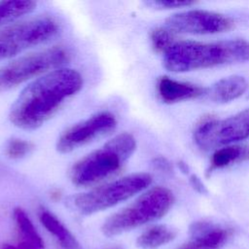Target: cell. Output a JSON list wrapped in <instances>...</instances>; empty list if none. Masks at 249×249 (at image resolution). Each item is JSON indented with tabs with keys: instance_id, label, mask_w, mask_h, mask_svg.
Wrapping results in <instances>:
<instances>
[{
	"instance_id": "17",
	"label": "cell",
	"mask_w": 249,
	"mask_h": 249,
	"mask_svg": "<svg viewBox=\"0 0 249 249\" xmlns=\"http://www.w3.org/2000/svg\"><path fill=\"white\" fill-rule=\"evenodd\" d=\"M177 231L167 225H153L144 230L136 238L139 249H159L176 238Z\"/></svg>"
},
{
	"instance_id": "24",
	"label": "cell",
	"mask_w": 249,
	"mask_h": 249,
	"mask_svg": "<svg viewBox=\"0 0 249 249\" xmlns=\"http://www.w3.org/2000/svg\"><path fill=\"white\" fill-rule=\"evenodd\" d=\"M2 249H33V248L23 245L21 243L16 242V243H6L3 245Z\"/></svg>"
},
{
	"instance_id": "23",
	"label": "cell",
	"mask_w": 249,
	"mask_h": 249,
	"mask_svg": "<svg viewBox=\"0 0 249 249\" xmlns=\"http://www.w3.org/2000/svg\"><path fill=\"white\" fill-rule=\"evenodd\" d=\"M153 164L156 168L161 171H169L170 170V163L164 158H157L154 160Z\"/></svg>"
},
{
	"instance_id": "6",
	"label": "cell",
	"mask_w": 249,
	"mask_h": 249,
	"mask_svg": "<svg viewBox=\"0 0 249 249\" xmlns=\"http://www.w3.org/2000/svg\"><path fill=\"white\" fill-rule=\"evenodd\" d=\"M59 31L58 21L46 16L7 25L0 29V61L51 41Z\"/></svg>"
},
{
	"instance_id": "8",
	"label": "cell",
	"mask_w": 249,
	"mask_h": 249,
	"mask_svg": "<svg viewBox=\"0 0 249 249\" xmlns=\"http://www.w3.org/2000/svg\"><path fill=\"white\" fill-rule=\"evenodd\" d=\"M193 137L196 145L205 151L238 144L249 138V108L225 119H202L196 124Z\"/></svg>"
},
{
	"instance_id": "25",
	"label": "cell",
	"mask_w": 249,
	"mask_h": 249,
	"mask_svg": "<svg viewBox=\"0 0 249 249\" xmlns=\"http://www.w3.org/2000/svg\"><path fill=\"white\" fill-rule=\"evenodd\" d=\"M98 249H125V248L122 245H110V246H104Z\"/></svg>"
},
{
	"instance_id": "20",
	"label": "cell",
	"mask_w": 249,
	"mask_h": 249,
	"mask_svg": "<svg viewBox=\"0 0 249 249\" xmlns=\"http://www.w3.org/2000/svg\"><path fill=\"white\" fill-rule=\"evenodd\" d=\"M34 148V145L19 138L10 139L5 146V155L12 160H18L27 156Z\"/></svg>"
},
{
	"instance_id": "15",
	"label": "cell",
	"mask_w": 249,
	"mask_h": 249,
	"mask_svg": "<svg viewBox=\"0 0 249 249\" xmlns=\"http://www.w3.org/2000/svg\"><path fill=\"white\" fill-rule=\"evenodd\" d=\"M13 219L18 237L17 242L33 249H45V242L42 235L22 208L16 207L13 210Z\"/></svg>"
},
{
	"instance_id": "9",
	"label": "cell",
	"mask_w": 249,
	"mask_h": 249,
	"mask_svg": "<svg viewBox=\"0 0 249 249\" xmlns=\"http://www.w3.org/2000/svg\"><path fill=\"white\" fill-rule=\"evenodd\" d=\"M164 26L175 34L208 35L230 30L233 26V21L220 13L191 9L169 16L165 19Z\"/></svg>"
},
{
	"instance_id": "14",
	"label": "cell",
	"mask_w": 249,
	"mask_h": 249,
	"mask_svg": "<svg viewBox=\"0 0 249 249\" xmlns=\"http://www.w3.org/2000/svg\"><path fill=\"white\" fill-rule=\"evenodd\" d=\"M248 87L249 84L243 76L231 75L218 80L206 89L205 95L215 103L224 104L239 98L246 92Z\"/></svg>"
},
{
	"instance_id": "22",
	"label": "cell",
	"mask_w": 249,
	"mask_h": 249,
	"mask_svg": "<svg viewBox=\"0 0 249 249\" xmlns=\"http://www.w3.org/2000/svg\"><path fill=\"white\" fill-rule=\"evenodd\" d=\"M190 183L192 185V187L198 193L200 194H206L207 190L205 188V186L203 185V183L201 182V180L195 174H192L190 176Z\"/></svg>"
},
{
	"instance_id": "5",
	"label": "cell",
	"mask_w": 249,
	"mask_h": 249,
	"mask_svg": "<svg viewBox=\"0 0 249 249\" xmlns=\"http://www.w3.org/2000/svg\"><path fill=\"white\" fill-rule=\"evenodd\" d=\"M152 182L153 177L149 173H132L88 192L70 196L66 205L81 216H90L129 199L146 190Z\"/></svg>"
},
{
	"instance_id": "13",
	"label": "cell",
	"mask_w": 249,
	"mask_h": 249,
	"mask_svg": "<svg viewBox=\"0 0 249 249\" xmlns=\"http://www.w3.org/2000/svg\"><path fill=\"white\" fill-rule=\"evenodd\" d=\"M38 219L53 236L58 249H85L73 232L50 210L41 207L38 210Z\"/></svg>"
},
{
	"instance_id": "7",
	"label": "cell",
	"mask_w": 249,
	"mask_h": 249,
	"mask_svg": "<svg viewBox=\"0 0 249 249\" xmlns=\"http://www.w3.org/2000/svg\"><path fill=\"white\" fill-rule=\"evenodd\" d=\"M69 60L68 52L62 47L20 56L0 68V92L7 91L41 74L58 69Z\"/></svg>"
},
{
	"instance_id": "21",
	"label": "cell",
	"mask_w": 249,
	"mask_h": 249,
	"mask_svg": "<svg viewBox=\"0 0 249 249\" xmlns=\"http://www.w3.org/2000/svg\"><path fill=\"white\" fill-rule=\"evenodd\" d=\"M192 0H151L146 1L145 5L156 10H172L179 8H186L194 5Z\"/></svg>"
},
{
	"instance_id": "19",
	"label": "cell",
	"mask_w": 249,
	"mask_h": 249,
	"mask_svg": "<svg viewBox=\"0 0 249 249\" xmlns=\"http://www.w3.org/2000/svg\"><path fill=\"white\" fill-rule=\"evenodd\" d=\"M150 40L152 48L157 53H162V54L177 41L175 33L170 31L168 28L157 27L152 30L150 34Z\"/></svg>"
},
{
	"instance_id": "4",
	"label": "cell",
	"mask_w": 249,
	"mask_h": 249,
	"mask_svg": "<svg viewBox=\"0 0 249 249\" xmlns=\"http://www.w3.org/2000/svg\"><path fill=\"white\" fill-rule=\"evenodd\" d=\"M174 200V195L169 189L153 187L127 206L110 215L102 223L100 231L105 237L113 238L158 221L167 214Z\"/></svg>"
},
{
	"instance_id": "2",
	"label": "cell",
	"mask_w": 249,
	"mask_h": 249,
	"mask_svg": "<svg viewBox=\"0 0 249 249\" xmlns=\"http://www.w3.org/2000/svg\"><path fill=\"white\" fill-rule=\"evenodd\" d=\"M248 60L249 42L244 39H230L211 43L179 40L162 55L164 68L174 73Z\"/></svg>"
},
{
	"instance_id": "12",
	"label": "cell",
	"mask_w": 249,
	"mask_h": 249,
	"mask_svg": "<svg viewBox=\"0 0 249 249\" xmlns=\"http://www.w3.org/2000/svg\"><path fill=\"white\" fill-rule=\"evenodd\" d=\"M156 89L160 99L166 104L197 98L205 95L206 92V88L177 81L167 76H161L158 79Z\"/></svg>"
},
{
	"instance_id": "10",
	"label": "cell",
	"mask_w": 249,
	"mask_h": 249,
	"mask_svg": "<svg viewBox=\"0 0 249 249\" xmlns=\"http://www.w3.org/2000/svg\"><path fill=\"white\" fill-rule=\"evenodd\" d=\"M117 126V120L110 112L96 113L60 134L57 138L55 148L60 154L71 153L78 148L102 137Z\"/></svg>"
},
{
	"instance_id": "16",
	"label": "cell",
	"mask_w": 249,
	"mask_h": 249,
	"mask_svg": "<svg viewBox=\"0 0 249 249\" xmlns=\"http://www.w3.org/2000/svg\"><path fill=\"white\" fill-rule=\"evenodd\" d=\"M245 160H249V146L233 144L218 148L212 154L206 175Z\"/></svg>"
},
{
	"instance_id": "11",
	"label": "cell",
	"mask_w": 249,
	"mask_h": 249,
	"mask_svg": "<svg viewBox=\"0 0 249 249\" xmlns=\"http://www.w3.org/2000/svg\"><path fill=\"white\" fill-rule=\"evenodd\" d=\"M191 237L175 249H221L229 240V229L210 222L197 221L190 228Z\"/></svg>"
},
{
	"instance_id": "26",
	"label": "cell",
	"mask_w": 249,
	"mask_h": 249,
	"mask_svg": "<svg viewBox=\"0 0 249 249\" xmlns=\"http://www.w3.org/2000/svg\"><path fill=\"white\" fill-rule=\"evenodd\" d=\"M248 98H249V95H248Z\"/></svg>"
},
{
	"instance_id": "18",
	"label": "cell",
	"mask_w": 249,
	"mask_h": 249,
	"mask_svg": "<svg viewBox=\"0 0 249 249\" xmlns=\"http://www.w3.org/2000/svg\"><path fill=\"white\" fill-rule=\"evenodd\" d=\"M35 8L36 2L28 0L0 1V27L30 14Z\"/></svg>"
},
{
	"instance_id": "1",
	"label": "cell",
	"mask_w": 249,
	"mask_h": 249,
	"mask_svg": "<svg viewBox=\"0 0 249 249\" xmlns=\"http://www.w3.org/2000/svg\"><path fill=\"white\" fill-rule=\"evenodd\" d=\"M82 75L74 69L50 71L27 85L11 106V123L24 130H34L45 124L64 103L83 88Z\"/></svg>"
},
{
	"instance_id": "3",
	"label": "cell",
	"mask_w": 249,
	"mask_h": 249,
	"mask_svg": "<svg viewBox=\"0 0 249 249\" xmlns=\"http://www.w3.org/2000/svg\"><path fill=\"white\" fill-rule=\"evenodd\" d=\"M136 149V140L128 132H123L101 148L89 153L69 171L71 182L78 187H89L116 174Z\"/></svg>"
}]
</instances>
